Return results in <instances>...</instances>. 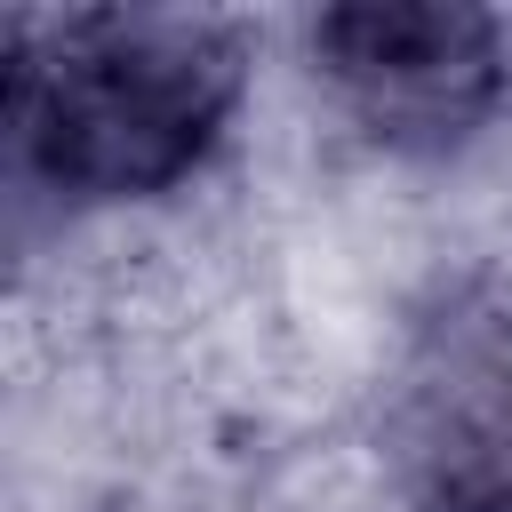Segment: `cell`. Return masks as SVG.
I'll use <instances>...</instances> for the list:
<instances>
[{
    "instance_id": "1",
    "label": "cell",
    "mask_w": 512,
    "mask_h": 512,
    "mask_svg": "<svg viewBox=\"0 0 512 512\" xmlns=\"http://www.w3.org/2000/svg\"><path fill=\"white\" fill-rule=\"evenodd\" d=\"M240 80L248 48L216 16L88 8L16 40L8 144L16 168L72 208L160 200L216 152Z\"/></svg>"
},
{
    "instance_id": "2",
    "label": "cell",
    "mask_w": 512,
    "mask_h": 512,
    "mask_svg": "<svg viewBox=\"0 0 512 512\" xmlns=\"http://www.w3.org/2000/svg\"><path fill=\"white\" fill-rule=\"evenodd\" d=\"M312 72L336 104L392 152H456L512 96V40L496 8L472 0H352L320 8Z\"/></svg>"
},
{
    "instance_id": "3",
    "label": "cell",
    "mask_w": 512,
    "mask_h": 512,
    "mask_svg": "<svg viewBox=\"0 0 512 512\" xmlns=\"http://www.w3.org/2000/svg\"><path fill=\"white\" fill-rule=\"evenodd\" d=\"M448 512H512V480H488V488H472V496H456Z\"/></svg>"
}]
</instances>
